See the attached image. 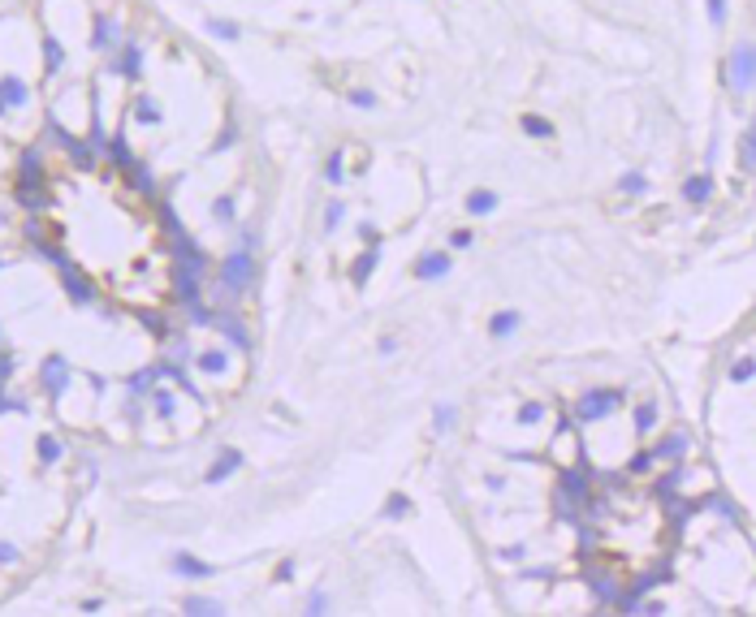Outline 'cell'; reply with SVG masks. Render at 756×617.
<instances>
[{
    "mask_svg": "<svg viewBox=\"0 0 756 617\" xmlns=\"http://www.w3.org/2000/svg\"><path fill=\"white\" fill-rule=\"evenodd\" d=\"M627 402V393L622 388H610V384H597V388H588L579 406H575V419L579 423H597V419H610L618 406Z\"/></svg>",
    "mask_w": 756,
    "mask_h": 617,
    "instance_id": "6da1fadb",
    "label": "cell"
},
{
    "mask_svg": "<svg viewBox=\"0 0 756 617\" xmlns=\"http://www.w3.org/2000/svg\"><path fill=\"white\" fill-rule=\"evenodd\" d=\"M70 376H74V371H70V363H65L61 354H48V359H43V367H39V384H43V393H48L52 402H57L61 393L70 388Z\"/></svg>",
    "mask_w": 756,
    "mask_h": 617,
    "instance_id": "7a4b0ae2",
    "label": "cell"
},
{
    "mask_svg": "<svg viewBox=\"0 0 756 617\" xmlns=\"http://www.w3.org/2000/svg\"><path fill=\"white\" fill-rule=\"evenodd\" d=\"M735 91H747L752 87V43L743 39V43H735V52H730V65H726V74H722Z\"/></svg>",
    "mask_w": 756,
    "mask_h": 617,
    "instance_id": "3957f363",
    "label": "cell"
},
{
    "mask_svg": "<svg viewBox=\"0 0 756 617\" xmlns=\"http://www.w3.org/2000/svg\"><path fill=\"white\" fill-rule=\"evenodd\" d=\"M251 276H255V263H251L247 251L225 255V263H221V280H225L230 290H247V285H251Z\"/></svg>",
    "mask_w": 756,
    "mask_h": 617,
    "instance_id": "277c9868",
    "label": "cell"
},
{
    "mask_svg": "<svg viewBox=\"0 0 756 617\" xmlns=\"http://www.w3.org/2000/svg\"><path fill=\"white\" fill-rule=\"evenodd\" d=\"M558 496H566L571 505H588V496H592V471H583V466H575V471H562Z\"/></svg>",
    "mask_w": 756,
    "mask_h": 617,
    "instance_id": "5b68a950",
    "label": "cell"
},
{
    "mask_svg": "<svg viewBox=\"0 0 756 617\" xmlns=\"http://www.w3.org/2000/svg\"><path fill=\"white\" fill-rule=\"evenodd\" d=\"M48 130H52V134H57V143H61V147L70 151V160H74V168H82V173H91V168H95V151H91V147H87L82 138H74V134H65V130H61L57 121H48Z\"/></svg>",
    "mask_w": 756,
    "mask_h": 617,
    "instance_id": "8992f818",
    "label": "cell"
},
{
    "mask_svg": "<svg viewBox=\"0 0 756 617\" xmlns=\"http://www.w3.org/2000/svg\"><path fill=\"white\" fill-rule=\"evenodd\" d=\"M687 449H691V436H687V432H670L666 440H657V444H653V458L683 462V458H687Z\"/></svg>",
    "mask_w": 756,
    "mask_h": 617,
    "instance_id": "52a82bcc",
    "label": "cell"
},
{
    "mask_svg": "<svg viewBox=\"0 0 756 617\" xmlns=\"http://www.w3.org/2000/svg\"><path fill=\"white\" fill-rule=\"evenodd\" d=\"M419 280H437V276H446L450 272V255L446 251H428V255H419L415 259V268H411Z\"/></svg>",
    "mask_w": 756,
    "mask_h": 617,
    "instance_id": "ba28073f",
    "label": "cell"
},
{
    "mask_svg": "<svg viewBox=\"0 0 756 617\" xmlns=\"http://www.w3.org/2000/svg\"><path fill=\"white\" fill-rule=\"evenodd\" d=\"M173 574H182V579H212L216 570L207 566V561H199V557H190V552H173Z\"/></svg>",
    "mask_w": 756,
    "mask_h": 617,
    "instance_id": "9c48e42d",
    "label": "cell"
},
{
    "mask_svg": "<svg viewBox=\"0 0 756 617\" xmlns=\"http://www.w3.org/2000/svg\"><path fill=\"white\" fill-rule=\"evenodd\" d=\"M376 263H381V242H372V246L350 263V280H355V285H367V276L376 272Z\"/></svg>",
    "mask_w": 756,
    "mask_h": 617,
    "instance_id": "30bf717a",
    "label": "cell"
},
{
    "mask_svg": "<svg viewBox=\"0 0 756 617\" xmlns=\"http://www.w3.org/2000/svg\"><path fill=\"white\" fill-rule=\"evenodd\" d=\"M31 186H35V190L43 186V164H39L35 151H26L22 164H18V190H31Z\"/></svg>",
    "mask_w": 756,
    "mask_h": 617,
    "instance_id": "8fae6325",
    "label": "cell"
},
{
    "mask_svg": "<svg viewBox=\"0 0 756 617\" xmlns=\"http://www.w3.org/2000/svg\"><path fill=\"white\" fill-rule=\"evenodd\" d=\"M238 466H242V449H225V454H221V458H216V462L207 466V484H221V479H230Z\"/></svg>",
    "mask_w": 756,
    "mask_h": 617,
    "instance_id": "7c38bea8",
    "label": "cell"
},
{
    "mask_svg": "<svg viewBox=\"0 0 756 617\" xmlns=\"http://www.w3.org/2000/svg\"><path fill=\"white\" fill-rule=\"evenodd\" d=\"M588 583H592V591H597L605 604H614V596H618V579H614L610 570H597V566H592V570H588Z\"/></svg>",
    "mask_w": 756,
    "mask_h": 617,
    "instance_id": "4fadbf2b",
    "label": "cell"
},
{
    "mask_svg": "<svg viewBox=\"0 0 756 617\" xmlns=\"http://www.w3.org/2000/svg\"><path fill=\"white\" fill-rule=\"evenodd\" d=\"M709 195H713V182H709L705 173H696V178L683 182V199H687V203H709Z\"/></svg>",
    "mask_w": 756,
    "mask_h": 617,
    "instance_id": "5bb4252c",
    "label": "cell"
},
{
    "mask_svg": "<svg viewBox=\"0 0 756 617\" xmlns=\"http://www.w3.org/2000/svg\"><path fill=\"white\" fill-rule=\"evenodd\" d=\"M195 363H199L203 376H225V371H230V354H225V350H203Z\"/></svg>",
    "mask_w": 756,
    "mask_h": 617,
    "instance_id": "9a60e30c",
    "label": "cell"
},
{
    "mask_svg": "<svg viewBox=\"0 0 756 617\" xmlns=\"http://www.w3.org/2000/svg\"><path fill=\"white\" fill-rule=\"evenodd\" d=\"M65 294H70V302H78V307H87V302L95 298V290L87 285L78 272H70V268H65Z\"/></svg>",
    "mask_w": 756,
    "mask_h": 617,
    "instance_id": "2e32d148",
    "label": "cell"
},
{
    "mask_svg": "<svg viewBox=\"0 0 756 617\" xmlns=\"http://www.w3.org/2000/svg\"><path fill=\"white\" fill-rule=\"evenodd\" d=\"M0 104L5 108H14V104H26V87H22V78H0Z\"/></svg>",
    "mask_w": 756,
    "mask_h": 617,
    "instance_id": "e0dca14e",
    "label": "cell"
},
{
    "mask_svg": "<svg viewBox=\"0 0 756 617\" xmlns=\"http://www.w3.org/2000/svg\"><path fill=\"white\" fill-rule=\"evenodd\" d=\"M117 74H126V78H139V74H143V52H139V43H126L122 61H117Z\"/></svg>",
    "mask_w": 756,
    "mask_h": 617,
    "instance_id": "ac0fdd59",
    "label": "cell"
},
{
    "mask_svg": "<svg viewBox=\"0 0 756 617\" xmlns=\"http://www.w3.org/2000/svg\"><path fill=\"white\" fill-rule=\"evenodd\" d=\"M493 207H497V195H493V190H471V195H467V212H471V216H489Z\"/></svg>",
    "mask_w": 756,
    "mask_h": 617,
    "instance_id": "d6986e66",
    "label": "cell"
},
{
    "mask_svg": "<svg viewBox=\"0 0 756 617\" xmlns=\"http://www.w3.org/2000/svg\"><path fill=\"white\" fill-rule=\"evenodd\" d=\"M190 617H203V613H225V604L221 600H212V596H186V604H182Z\"/></svg>",
    "mask_w": 756,
    "mask_h": 617,
    "instance_id": "ffe728a7",
    "label": "cell"
},
{
    "mask_svg": "<svg viewBox=\"0 0 756 617\" xmlns=\"http://www.w3.org/2000/svg\"><path fill=\"white\" fill-rule=\"evenodd\" d=\"M91 43H95V48H113V43H117V22H113V18H95Z\"/></svg>",
    "mask_w": 756,
    "mask_h": 617,
    "instance_id": "44dd1931",
    "label": "cell"
},
{
    "mask_svg": "<svg viewBox=\"0 0 756 617\" xmlns=\"http://www.w3.org/2000/svg\"><path fill=\"white\" fill-rule=\"evenodd\" d=\"M61 61H65L61 43L52 39V35H43V65H48V74H57V70H61Z\"/></svg>",
    "mask_w": 756,
    "mask_h": 617,
    "instance_id": "7402d4cb",
    "label": "cell"
},
{
    "mask_svg": "<svg viewBox=\"0 0 756 617\" xmlns=\"http://www.w3.org/2000/svg\"><path fill=\"white\" fill-rule=\"evenodd\" d=\"M411 510H415V505H411V496H406V492H394V496L385 501V518H406Z\"/></svg>",
    "mask_w": 756,
    "mask_h": 617,
    "instance_id": "603a6c76",
    "label": "cell"
},
{
    "mask_svg": "<svg viewBox=\"0 0 756 617\" xmlns=\"http://www.w3.org/2000/svg\"><path fill=\"white\" fill-rule=\"evenodd\" d=\"M514 328H519V311H502V315H493V324H489L493 337H510Z\"/></svg>",
    "mask_w": 756,
    "mask_h": 617,
    "instance_id": "cb8c5ba5",
    "label": "cell"
},
{
    "mask_svg": "<svg viewBox=\"0 0 756 617\" xmlns=\"http://www.w3.org/2000/svg\"><path fill=\"white\" fill-rule=\"evenodd\" d=\"M35 449H39V462H43V466H52V462L61 458V440H57V436H39Z\"/></svg>",
    "mask_w": 756,
    "mask_h": 617,
    "instance_id": "d4e9b609",
    "label": "cell"
},
{
    "mask_svg": "<svg viewBox=\"0 0 756 617\" xmlns=\"http://www.w3.org/2000/svg\"><path fill=\"white\" fill-rule=\"evenodd\" d=\"M207 35H216V39H238L242 31H238V22H225V18H207Z\"/></svg>",
    "mask_w": 756,
    "mask_h": 617,
    "instance_id": "484cf974",
    "label": "cell"
},
{
    "mask_svg": "<svg viewBox=\"0 0 756 617\" xmlns=\"http://www.w3.org/2000/svg\"><path fill=\"white\" fill-rule=\"evenodd\" d=\"M523 130H527L531 138H554V126H549L545 117H536V112H527V117H523Z\"/></svg>",
    "mask_w": 756,
    "mask_h": 617,
    "instance_id": "4316f807",
    "label": "cell"
},
{
    "mask_svg": "<svg viewBox=\"0 0 756 617\" xmlns=\"http://www.w3.org/2000/svg\"><path fill=\"white\" fill-rule=\"evenodd\" d=\"M212 324H221V328L230 332V342H234L238 350H247V346H251V337H247V328H242L238 320H212Z\"/></svg>",
    "mask_w": 756,
    "mask_h": 617,
    "instance_id": "83f0119b",
    "label": "cell"
},
{
    "mask_svg": "<svg viewBox=\"0 0 756 617\" xmlns=\"http://www.w3.org/2000/svg\"><path fill=\"white\" fill-rule=\"evenodd\" d=\"M156 380H160V367H143V371H134V376H130V393H147Z\"/></svg>",
    "mask_w": 756,
    "mask_h": 617,
    "instance_id": "f1b7e54d",
    "label": "cell"
},
{
    "mask_svg": "<svg viewBox=\"0 0 756 617\" xmlns=\"http://www.w3.org/2000/svg\"><path fill=\"white\" fill-rule=\"evenodd\" d=\"M653 423H657V406L653 402H644L639 410H635V432L644 436V432H653Z\"/></svg>",
    "mask_w": 756,
    "mask_h": 617,
    "instance_id": "f546056e",
    "label": "cell"
},
{
    "mask_svg": "<svg viewBox=\"0 0 756 617\" xmlns=\"http://www.w3.org/2000/svg\"><path fill=\"white\" fill-rule=\"evenodd\" d=\"M108 155H113V164H117V168H130V164H134V160H130L126 138H113V143H108Z\"/></svg>",
    "mask_w": 756,
    "mask_h": 617,
    "instance_id": "4dcf8cb0",
    "label": "cell"
},
{
    "mask_svg": "<svg viewBox=\"0 0 756 617\" xmlns=\"http://www.w3.org/2000/svg\"><path fill=\"white\" fill-rule=\"evenodd\" d=\"M674 488H679V471H670V475H662V479H653V492H657L662 501H670V496H674Z\"/></svg>",
    "mask_w": 756,
    "mask_h": 617,
    "instance_id": "1f68e13d",
    "label": "cell"
},
{
    "mask_svg": "<svg viewBox=\"0 0 756 617\" xmlns=\"http://www.w3.org/2000/svg\"><path fill=\"white\" fill-rule=\"evenodd\" d=\"M514 419H519V423H540V419H545V406H540V402H523Z\"/></svg>",
    "mask_w": 756,
    "mask_h": 617,
    "instance_id": "d6a6232c",
    "label": "cell"
},
{
    "mask_svg": "<svg viewBox=\"0 0 756 617\" xmlns=\"http://www.w3.org/2000/svg\"><path fill=\"white\" fill-rule=\"evenodd\" d=\"M446 427H454V406H437V410H432V432H446Z\"/></svg>",
    "mask_w": 756,
    "mask_h": 617,
    "instance_id": "836d02e7",
    "label": "cell"
},
{
    "mask_svg": "<svg viewBox=\"0 0 756 617\" xmlns=\"http://www.w3.org/2000/svg\"><path fill=\"white\" fill-rule=\"evenodd\" d=\"M653 462H657V458H653V449H639V454L631 458V466H627V471H631V475H644V471L653 466Z\"/></svg>",
    "mask_w": 756,
    "mask_h": 617,
    "instance_id": "e575fe53",
    "label": "cell"
},
{
    "mask_svg": "<svg viewBox=\"0 0 756 617\" xmlns=\"http://www.w3.org/2000/svg\"><path fill=\"white\" fill-rule=\"evenodd\" d=\"M324 178H329L333 186L346 178V173H342V151H333V155H329V164H324Z\"/></svg>",
    "mask_w": 756,
    "mask_h": 617,
    "instance_id": "d590c367",
    "label": "cell"
},
{
    "mask_svg": "<svg viewBox=\"0 0 756 617\" xmlns=\"http://www.w3.org/2000/svg\"><path fill=\"white\" fill-rule=\"evenodd\" d=\"M156 415L160 419H173V393H165V388L156 393Z\"/></svg>",
    "mask_w": 756,
    "mask_h": 617,
    "instance_id": "8d00e7d4",
    "label": "cell"
},
{
    "mask_svg": "<svg viewBox=\"0 0 756 617\" xmlns=\"http://www.w3.org/2000/svg\"><path fill=\"white\" fill-rule=\"evenodd\" d=\"M497 557L514 566V561H523V557H527V544H506V548H497Z\"/></svg>",
    "mask_w": 756,
    "mask_h": 617,
    "instance_id": "74e56055",
    "label": "cell"
},
{
    "mask_svg": "<svg viewBox=\"0 0 756 617\" xmlns=\"http://www.w3.org/2000/svg\"><path fill=\"white\" fill-rule=\"evenodd\" d=\"M622 190H627V195H644V190H648L644 173H627V178H622Z\"/></svg>",
    "mask_w": 756,
    "mask_h": 617,
    "instance_id": "f35d334b",
    "label": "cell"
},
{
    "mask_svg": "<svg viewBox=\"0 0 756 617\" xmlns=\"http://www.w3.org/2000/svg\"><path fill=\"white\" fill-rule=\"evenodd\" d=\"M18 199H22L26 212H43V207H48V199H43V195H31V190H18Z\"/></svg>",
    "mask_w": 756,
    "mask_h": 617,
    "instance_id": "ab89813d",
    "label": "cell"
},
{
    "mask_svg": "<svg viewBox=\"0 0 756 617\" xmlns=\"http://www.w3.org/2000/svg\"><path fill=\"white\" fill-rule=\"evenodd\" d=\"M730 380H735V384H747V380H752V359H739V363L730 367Z\"/></svg>",
    "mask_w": 756,
    "mask_h": 617,
    "instance_id": "60d3db41",
    "label": "cell"
},
{
    "mask_svg": "<svg viewBox=\"0 0 756 617\" xmlns=\"http://www.w3.org/2000/svg\"><path fill=\"white\" fill-rule=\"evenodd\" d=\"M342 207L346 203H338V199L329 203V212H324V229H338V224H342Z\"/></svg>",
    "mask_w": 756,
    "mask_h": 617,
    "instance_id": "b9f144b4",
    "label": "cell"
},
{
    "mask_svg": "<svg viewBox=\"0 0 756 617\" xmlns=\"http://www.w3.org/2000/svg\"><path fill=\"white\" fill-rule=\"evenodd\" d=\"M134 112H139V121H147V126H156V121H160V112L151 108V99H139V108H134Z\"/></svg>",
    "mask_w": 756,
    "mask_h": 617,
    "instance_id": "7bdbcfd3",
    "label": "cell"
},
{
    "mask_svg": "<svg viewBox=\"0 0 756 617\" xmlns=\"http://www.w3.org/2000/svg\"><path fill=\"white\" fill-rule=\"evenodd\" d=\"M303 608H307V613H324V608H329V596H324V591H311Z\"/></svg>",
    "mask_w": 756,
    "mask_h": 617,
    "instance_id": "ee69618b",
    "label": "cell"
},
{
    "mask_svg": "<svg viewBox=\"0 0 756 617\" xmlns=\"http://www.w3.org/2000/svg\"><path fill=\"white\" fill-rule=\"evenodd\" d=\"M739 160H743V173H752V130L743 134V143H739Z\"/></svg>",
    "mask_w": 756,
    "mask_h": 617,
    "instance_id": "f6af8a7d",
    "label": "cell"
},
{
    "mask_svg": "<svg viewBox=\"0 0 756 617\" xmlns=\"http://www.w3.org/2000/svg\"><path fill=\"white\" fill-rule=\"evenodd\" d=\"M709 22H713V26L726 22V0H709Z\"/></svg>",
    "mask_w": 756,
    "mask_h": 617,
    "instance_id": "bcb514c9",
    "label": "cell"
},
{
    "mask_svg": "<svg viewBox=\"0 0 756 617\" xmlns=\"http://www.w3.org/2000/svg\"><path fill=\"white\" fill-rule=\"evenodd\" d=\"M22 552H18V544H9V540H0V561H5V566H14Z\"/></svg>",
    "mask_w": 756,
    "mask_h": 617,
    "instance_id": "7dc6e473",
    "label": "cell"
},
{
    "mask_svg": "<svg viewBox=\"0 0 756 617\" xmlns=\"http://www.w3.org/2000/svg\"><path fill=\"white\" fill-rule=\"evenodd\" d=\"M471 242H475V238H471L467 229H454V234H450V246H454V251H467Z\"/></svg>",
    "mask_w": 756,
    "mask_h": 617,
    "instance_id": "c3c4849f",
    "label": "cell"
},
{
    "mask_svg": "<svg viewBox=\"0 0 756 617\" xmlns=\"http://www.w3.org/2000/svg\"><path fill=\"white\" fill-rule=\"evenodd\" d=\"M216 220H234V199H216Z\"/></svg>",
    "mask_w": 756,
    "mask_h": 617,
    "instance_id": "681fc988",
    "label": "cell"
},
{
    "mask_svg": "<svg viewBox=\"0 0 756 617\" xmlns=\"http://www.w3.org/2000/svg\"><path fill=\"white\" fill-rule=\"evenodd\" d=\"M350 104H355V108H372L376 95H372V91H350Z\"/></svg>",
    "mask_w": 756,
    "mask_h": 617,
    "instance_id": "f907efd6",
    "label": "cell"
},
{
    "mask_svg": "<svg viewBox=\"0 0 756 617\" xmlns=\"http://www.w3.org/2000/svg\"><path fill=\"white\" fill-rule=\"evenodd\" d=\"M0 268H5V259H0Z\"/></svg>",
    "mask_w": 756,
    "mask_h": 617,
    "instance_id": "816d5d0a",
    "label": "cell"
},
{
    "mask_svg": "<svg viewBox=\"0 0 756 617\" xmlns=\"http://www.w3.org/2000/svg\"><path fill=\"white\" fill-rule=\"evenodd\" d=\"M0 108H5V104H0Z\"/></svg>",
    "mask_w": 756,
    "mask_h": 617,
    "instance_id": "f5cc1de1",
    "label": "cell"
}]
</instances>
